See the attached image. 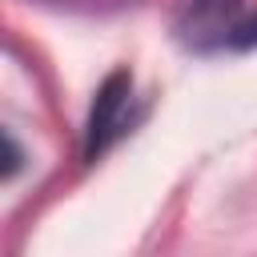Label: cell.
<instances>
[{
	"mask_svg": "<svg viewBox=\"0 0 257 257\" xmlns=\"http://www.w3.org/2000/svg\"><path fill=\"white\" fill-rule=\"evenodd\" d=\"M133 124V72L116 68L96 88V100L88 108L84 124V161H96L104 149H112Z\"/></svg>",
	"mask_w": 257,
	"mask_h": 257,
	"instance_id": "6da1fadb",
	"label": "cell"
},
{
	"mask_svg": "<svg viewBox=\"0 0 257 257\" xmlns=\"http://www.w3.org/2000/svg\"><path fill=\"white\" fill-rule=\"evenodd\" d=\"M241 0H189L177 32L189 48H221V44H237L241 36Z\"/></svg>",
	"mask_w": 257,
	"mask_h": 257,
	"instance_id": "7a4b0ae2",
	"label": "cell"
}]
</instances>
